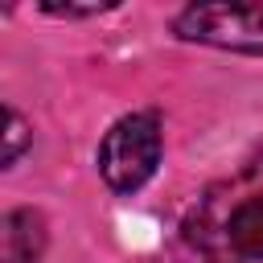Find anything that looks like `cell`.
<instances>
[{
    "label": "cell",
    "mask_w": 263,
    "mask_h": 263,
    "mask_svg": "<svg viewBox=\"0 0 263 263\" xmlns=\"http://www.w3.org/2000/svg\"><path fill=\"white\" fill-rule=\"evenodd\" d=\"M189 242L205 263H263V160L214 181L197 197Z\"/></svg>",
    "instance_id": "1"
},
{
    "label": "cell",
    "mask_w": 263,
    "mask_h": 263,
    "mask_svg": "<svg viewBox=\"0 0 263 263\" xmlns=\"http://www.w3.org/2000/svg\"><path fill=\"white\" fill-rule=\"evenodd\" d=\"M160 164V119L152 111L123 115L99 144V173L115 193L140 189Z\"/></svg>",
    "instance_id": "2"
},
{
    "label": "cell",
    "mask_w": 263,
    "mask_h": 263,
    "mask_svg": "<svg viewBox=\"0 0 263 263\" xmlns=\"http://www.w3.org/2000/svg\"><path fill=\"white\" fill-rule=\"evenodd\" d=\"M173 29L185 41L263 53V4H193L173 21Z\"/></svg>",
    "instance_id": "3"
},
{
    "label": "cell",
    "mask_w": 263,
    "mask_h": 263,
    "mask_svg": "<svg viewBox=\"0 0 263 263\" xmlns=\"http://www.w3.org/2000/svg\"><path fill=\"white\" fill-rule=\"evenodd\" d=\"M45 247V222L33 210H16L4 218V263H37Z\"/></svg>",
    "instance_id": "4"
},
{
    "label": "cell",
    "mask_w": 263,
    "mask_h": 263,
    "mask_svg": "<svg viewBox=\"0 0 263 263\" xmlns=\"http://www.w3.org/2000/svg\"><path fill=\"white\" fill-rule=\"evenodd\" d=\"M25 144H29V127H25V119L8 107V111H4V164H16V156L25 152Z\"/></svg>",
    "instance_id": "5"
}]
</instances>
